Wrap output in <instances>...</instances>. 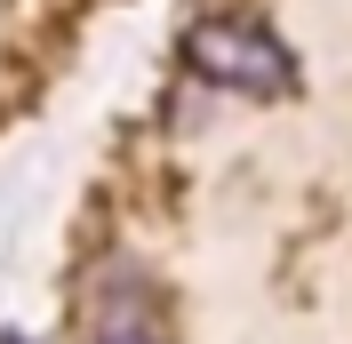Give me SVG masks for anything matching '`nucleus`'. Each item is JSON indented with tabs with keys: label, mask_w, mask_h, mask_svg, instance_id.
<instances>
[{
	"label": "nucleus",
	"mask_w": 352,
	"mask_h": 344,
	"mask_svg": "<svg viewBox=\"0 0 352 344\" xmlns=\"http://www.w3.org/2000/svg\"><path fill=\"white\" fill-rule=\"evenodd\" d=\"M184 72L200 88H241V96H288L296 88V56L280 48V32L241 8H217L184 32Z\"/></svg>",
	"instance_id": "obj_1"
},
{
	"label": "nucleus",
	"mask_w": 352,
	"mask_h": 344,
	"mask_svg": "<svg viewBox=\"0 0 352 344\" xmlns=\"http://www.w3.org/2000/svg\"><path fill=\"white\" fill-rule=\"evenodd\" d=\"M88 312L96 328H160V288L136 257H104L88 280Z\"/></svg>",
	"instance_id": "obj_2"
},
{
	"label": "nucleus",
	"mask_w": 352,
	"mask_h": 344,
	"mask_svg": "<svg viewBox=\"0 0 352 344\" xmlns=\"http://www.w3.org/2000/svg\"><path fill=\"white\" fill-rule=\"evenodd\" d=\"M88 344H160V328H96Z\"/></svg>",
	"instance_id": "obj_3"
}]
</instances>
